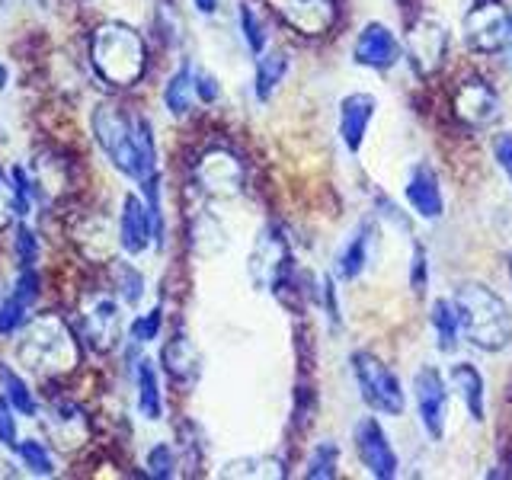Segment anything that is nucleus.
I'll use <instances>...</instances> for the list:
<instances>
[{"instance_id":"1","label":"nucleus","mask_w":512,"mask_h":480,"mask_svg":"<svg viewBox=\"0 0 512 480\" xmlns=\"http://www.w3.org/2000/svg\"><path fill=\"white\" fill-rule=\"evenodd\" d=\"M93 135L109 164L128 180L144 183L157 176V151L148 119L132 116L116 103H103L93 109Z\"/></svg>"},{"instance_id":"2","label":"nucleus","mask_w":512,"mask_h":480,"mask_svg":"<svg viewBox=\"0 0 512 480\" xmlns=\"http://www.w3.org/2000/svg\"><path fill=\"white\" fill-rule=\"evenodd\" d=\"M16 356L36 375H68L80 365V343L58 314H39L23 324Z\"/></svg>"},{"instance_id":"3","label":"nucleus","mask_w":512,"mask_h":480,"mask_svg":"<svg viewBox=\"0 0 512 480\" xmlns=\"http://www.w3.org/2000/svg\"><path fill=\"white\" fill-rule=\"evenodd\" d=\"M90 64L106 84L135 87L144 68H148V48H144V39L128 23L109 20L100 29H93Z\"/></svg>"},{"instance_id":"4","label":"nucleus","mask_w":512,"mask_h":480,"mask_svg":"<svg viewBox=\"0 0 512 480\" xmlns=\"http://www.w3.org/2000/svg\"><path fill=\"white\" fill-rule=\"evenodd\" d=\"M455 308L461 320V336L477 349H506L512 340V317L506 301L480 282H464L455 292Z\"/></svg>"},{"instance_id":"5","label":"nucleus","mask_w":512,"mask_h":480,"mask_svg":"<svg viewBox=\"0 0 512 480\" xmlns=\"http://www.w3.org/2000/svg\"><path fill=\"white\" fill-rule=\"evenodd\" d=\"M352 375L359 381L362 400L375 413H384V416L404 413V407H407L404 388H400L397 375L378 356H372V352H365V349L352 352Z\"/></svg>"},{"instance_id":"6","label":"nucleus","mask_w":512,"mask_h":480,"mask_svg":"<svg viewBox=\"0 0 512 480\" xmlns=\"http://www.w3.org/2000/svg\"><path fill=\"white\" fill-rule=\"evenodd\" d=\"M250 279L256 288H269L276 295L285 285L295 282L292 253H288L285 237L276 228H266L256 237V247L250 253Z\"/></svg>"},{"instance_id":"7","label":"nucleus","mask_w":512,"mask_h":480,"mask_svg":"<svg viewBox=\"0 0 512 480\" xmlns=\"http://www.w3.org/2000/svg\"><path fill=\"white\" fill-rule=\"evenodd\" d=\"M464 42L480 55H496L512 42V16L500 0H477L464 16Z\"/></svg>"},{"instance_id":"8","label":"nucleus","mask_w":512,"mask_h":480,"mask_svg":"<svg viewBox=\"0 0 512 480\" xmlns=\"http://www.w3.org/2000/svg\"><path fill=\"white\" fill-rule=\"evenodd\" d=\"M196 186L205 192V196L215 199H231L244 189V164L237 160V154L224 151V148H212L199 157L196 170Z\"/></svg>"},{"instance_id":"9","label":"nucleus","mask_w":512,"mask_h":480,"mask_svg":"<svg viewBox=\"0 0 512 480\" xmlns=\"http://www.w3.org/2000/svg\"><path fill=\"white\" fill-rule=\"evenodd\" d=\"M413 397L426 436L439 442L445 436V420H448V388L436 368H420L413 375Z\"/></svg>"},{"instance_id":"10","label":"nucleus","mask_w":512,"mask_h":480,"mask_svg":"<svg viewBox=\"0 0 512 480\" xmlns=\"http://www.w3.org/2000/svg\"><path fill=\"white\" fill-rule=\"evenodd\" d=\"M356 452L372 477H378V480L397 477L400 461L388 442V432H384V426L375 420V416H362L356 423Z\"/></svg>"},{"instance_id":"11","label":"nucleus","mask_w":512,"mask_h":480,"mask_svg":"<svg viewBox=\"0 0 512 480\" xmlns=\"http://www.w3.org/2000/svg\"><path fill=\"white\" fill-rule=\"evenodd\" d=\"M448 55V32L436 20H423L410 29L407 36V58L413 64V71L420 77H432Z\"/></svg>"},{"instance_id":"12","label":"nucleus","mask_w":512,"mask_h":480,"mask_svg":"<svg viewBox=\"0 0 512 480\" xmlns=\"http://www.w3.org/2000/svg\"><path fill=\"white\" fill-rule=\"evenodd\" d=\"M452 106H455V116L471 128L490 125L500 116V96H496V90L480 77L461 80L452 96Z\"/></svg>"},{"instance_id":"13","label":"nucleus","mask_w":512,"mask_h":480,"mask_svg":"<svg viewBox=\"0 0 512 480\" xmlns=\"http://www.w3.org/2000/svg\"><path fill=\"white\" fill-rule=\"evenodd\" d=\"M352 58L362 68L372 71H391L400 61V42L384 23H365L356 45H352Z\"/></svg>"},{"instance_id":"14","label":"nucleus","mask_w":512,"mask_h":480,"mask_svg":"<svg viewBox=\"0 0 512 480\" xmlns=\"http://www.w3.org/2000/svg\"><path fill=\"white\" fill-rule=\"evenodd\" d=\"M36 298H39V272L36 266H20V276H16L13 288L0 298V336L20 330L26 324Z\"/></svg>"},{"instance_id":"15","label":"nucleus","mask_w":512,"mask_h":480,"mask_svg":"<svg viewBox=\"0 0 512 480\" xmlns=\"http://www.w3.org/2000/svg\"><path fill=\"white\" fill-rule=\"evenodd\" d=\"M84 314V336H87V343L93 349H112L119 343V327H122V320H119V308H116V301H112L109 295H90L84 301V308H80Z\"/></svg>"},{"instance_id":"16","label":"nucleus","mask_w":512,"mask_h":480,"mask_svg":"<svg viewBox=\"0 0 512 480\" xmlns=\"http://www.w3.org/2000/svg\"><path fill=\"white\" fill-rule=\"evenodd\" d=\"M45 429L52 445H58L61 452H71V448L87 442V413L71 400H52L45 410Z\"/></svg>"},{"instance_id":"17","label":"nucleus","mask_w":512,"mask_h":480,"mask_svg":"<svg viewBox=\"0 0 512 480\" xmlns=\"http://www.w3.org/2000/svg\"><path fill=\"white\" fill-rule=\"evenodd\" d=\"M154 240V221L148 205H144L141 196L128 192L125 202H122V215H119V247L128 256H138L148 250V244Z\"/></svg>"},{"instance_id":"18","label":"nucleus","mask_w":512,"mask_h":480,"mask_svg":"<svg viewBox=\"0 0 512 480\" xmlns=\"http://www.w3.org/2000/svg\"><path fill=\"white\" fill-rule=\"evenodd\" d=\"M404 196L410 202V208L420 218L426 221H436L445 212V196H442V186H439V176L429 164H416L407 176V189Z\"/></svg>"},{"instance_id":"19","label":"nucleus","mask_w":512,"mask_h":480,"mask_svg":"<svg viewBox=\"0 0 512 480\" xmlns=\"http://www.w3.org/2000/svg\"><path fill=\"white\" fill-rule=\"evenodd\" d=\"M375 109H378V100L372 93H349L340 103V138L352 154L362 148L368 125L375 119Z\"/></svg>"},{"instance_id":"20","label":"nucleus","mask_w":512,"mask_h":480,"mask_svg":"<svg viewBox=\"0 0 512 480\" xmlns=\"http://www.w3.org/2000/svg\"><path fill=\"white\" fill-rule=\"evenodd\" d=\"M375 221H359V228L349 234V240L343 244L340 256H336V276L343 282L359 279L365 266L372 263V244H375Z\"/></svg>"},{"instance_id":"21","label":"nucleus","mask_w":512,"mask_h":480,"mask_svg":"<svg viewBox=\"0 0 512 480\" xmlns=\"http://www.w3.org/2000/svg\"><path fill=\"white\" fill-rule=\"evenodd\" d=\"M282 16L304 36H320L333 23L330 0H282Z\"/></svg>"},{"instance_id":"22","label":"nucleus","mask_w":512,"mask_h":480,"mask_svg":"<svg viewBox=\"0 0 512 480\" xmlns=\"http://www.w3.org/2000/svg\"><path fill=\"white\" fill-rule=\"evenodd\" d=\"M448 384L455 388V394L464 400L474 423H484V378L471 362H458L448 368Z\"/></svg>"},{"instance_id":"23","label":"nucleus","mask_w":512,"mask_h":480,"mask_svg":"<svg viewBox=\"0 0 512 480\" xmlns=\"http://www.w3.org/2000/svg\"><path fill=\"white\" fill-rule=\"evenodd\" d=\"M160 362H164L167 375H173L176 381H192L199 375V352L183 333H176L173 340L164 343V349H160Z\"/></svg>"},{"instance_id":"24","label":"nucleus","mask_w":512,"mask_h":480,"mask_svg":"<svg viewBox=\"0 0 512 480\" xmlns=\"http://www.w3.org/2000/svg\"><path fill=\"white\" fill-rule=\"evenodd\" d=\"M135 391H138V410L144 420H160V416H164V397H160V378L148 359H141L135 368Z\"/></svg>"},{"instance_id":"25","label":"nucleus","mask_w":512,"mask_h":480,"mask_svg":"<svg viewBox=\"0 0 512 480\" xmlns=\"http://www.w3.org/2000/svg\"><path fill=\"white\" fill-rule=\"evenodd\" d=\"M192 100H196V71H192V64L186 61L167 80V87H164V106L173 112V116H186V112L192 109Z\"/></svg>"},{"instance_id":"26","label":"nucleus","mask_w":512,"mask_h":480,"mask_svg":"<svg viewBox=\"0 0 512 480\" xmlns=\"http://www.w3.org/2000/svg\"><path fill=\"white\" fill-rule=\"evenodd\" d=\"M288 71V55L282 52V48H272V52H263L260 61H256V100L266 103L272 93H276V87L282 84V77Z\"/></svg>"},{"instance_id":"27","label":"nucleus","mask_w":512,"mask_h":480,"mask_svg":"<svg viewBox=\"0 0 512 480\" xmlns=\"http://www.w3.org/2000/svg\"><path fill=\"white\" fill-rule=\"evenodd\" d=\"M432 330H436V340H439L442 352H455L458 349L461 320H458V308H455L452 298L432 301Z\"/></svg>"},{"instance_id":"28","label":"nucleus","mask_w":512,"mask_h":480,"mask_svg":"<svg viewBox=\"0 0 512 480\" xmlns=\"http://www.w3.org/2000/svg\"><path fill=\"white\" fill-rule=\"evenodd\" d=\"M0 388H4V397L13 404L16 413H23V416H36L39 413V404H36V397H32L29 391V384L13 372V368H7L4 362H0Z\"/></svg>"},{"instance_id":"29","label":"nucleus","mask_w":512,"mask_h":480,"mask_svg":"<svg viewBox=\"0 0 512 480\" xmlns=\"http://www.w3.org/2000/svg\"><path fill=\"white\" fill-rule=\"evenodd\" d=\"M112 285L119 288V295L128 308H138L141 298H144V276L132 263H125V260L112 263Z\"/></svg>"},{"instance_id":"30","label":"nucleus","mask_w":512,"mask_h":480,"mask_svg":"<svg viewBox=\"0 0 512 480\" xmlns=\"http://www.w3.org/2000/svg\"><path fill=\"white\" fill-rule=\"evenodd\" d=\"M240 32H244V42L253 55H263L266 52V42H269V32L263 16L256 13L250 4H240Z\"/></svg>"},{"instance_id":"31","label":"nucleus","mask_w":512,"mask_h":480,"mask_svg":"<svg viewBox=\"0 0 512 480\" xmlns=\"http://www.w3.org/2000/svg\"><path fill=\"white\" fill-rule=\"evenodd\" d=\"M336 468H340V448L333 442H320L308 458V471H304V477L330 480V477H336Z\"/></svg>"},{"instance_id":"32","label":"nucleus","mask_w":512,"mask_h":480,"mask_svg":"<svg viewBox=\"0 0 512 480\" xmlns=\"http://www.w3.org/2000/svg\"><path fill=\"white\" fill-rule=\"evenodd\" d=\"M23 215H26V205L13 186V176H7L4 170H0V231H7L10 224Z\"/></svg>"},{"instance_id":"33","label":"nucleus","mask_w":512,"mask_h":480,"mask_svg":"<svg viewBox=\"0 0 512 480\" xmlns=\"http://www.w3.org/2000/svg\"><path fill=\"white\" fill-rule=\"evenodd\" d=\"M282 464L276 458H244V461H231L228 468L221 471V477H282Z\"/></svg>"},{"instance_id":"34","label":"nucleus","mask_w":512,"mask_h":480,"mask_svg":"<svg viewBox=\"0 0 512 480\" xmlns=\"http://www.w3.org/2000/svg\"><path fill=\"white\" fill-rule=\"evenodd\" d=\"M16 452H20L23 464L29 468V474H36V477H48V474H55V461L52 455H48V448L36 439H23L20 445H16Z\"/></svg>"},{"instance_id":"35","label":"nucleus","mask_w":512,"mask_h":480,"mask_svg":"<svg viewBox=\"0 0 512 480\" xmlns=\"http://www.w3.org/2000/svg\"><path fill=\"white\" fill-rule=\"evenodd\" d=\"M13 247H16V260H20V266H36V260H39V240H36V231H32L29 224H20V228H16Z\"/></svg>"},{"instance_id":"36","label":"nucleus","mask_w":512,"mask_h":480,"mask_svg":"<svg viewBox=\"0 0 512 480\" xmlns=\"http://www.w3.org/2000/svg\"><path fill=\"white\" fill-rule=\"evenodd\" d=\"M148 474L151 477H164V480L176 474V455H173V448L167 442L154 445L148 452Z\"/></svg>"},{"instance_id":"37","label":"nucleus","mask_w":512,"mask_h":480,"mask_svg":"<svg viewBox=\"0 0 512 480\" xmlns=\"http://www.w3.org/2000/svg\"><path fill=\"white\" fill-rule=\"evenodd\" d=\"M160 324H164V311H160V308H151L148 314L135 317L132 336H135L138 343H154L157 336H160Z\"/></svg>"},{"instance_id":"38","label":"nucleus","mask_w":512,"mask_h":480,"mask_svg":"<svg viewBox=\"0 0 512 480\" xmlns=\"http://www.w3.org/2000/svg\"><path fill=\"white\" fill-rule=\"evenodd\" d=\"M0 445L16 448L20 445V432H16V416H13V404L0 394Z\"/></svg>"},{"instance_id":"39","label":"nucleus","mask_w":512,"mask_h":480,"mask_svg":"<svg viewBox=\"0 0 512 480\" xmlns=\"http://www.w3.org/2000/svg\"><path fill=\"white\" fill-rule=\"evenodd\" d=\"M410 285H413V292H416V295H423V292H426V285H429V260H426V250H423V247H416V250H413Z\"/></svg>"},{"instance_id":"40","label":"nucleus","mask_w":512,"mask_h":480,"mask_svg":"<svg viewBox=\"0 0 512 480\" xmlns=\"http://www.w3.org/2000/svg\"><path fill=\"white\" fill-rule=\"evenodd\" d=\"M493 157H496V164H500V170L509 176V183H512V132H500L493 138Z\"/></svg>"},{"instance_id":"41","label":"nucleus","mask_w":512,"mask_h":480,"mask_svg":"<svg viewBox=\"0 0 512 480\" xmlns=\"http://www.w3.org/2000/svg\"><path fill=\"white\" fill-rule=\"evenodd\" d=\"M196 96L205 103V106H212L218 96H221V87H218V80H215V74H205V71H199L196 74Z\"/></svg>"},{"instance_id":"42","label":"nucleus","mask_w":512,"mask_h":480,"mask_svg":"<svg viewBox=\"0 0 512 480\" xmlns=\"http://www.w3.org/2000/svg\"><path fill=\"white\" fill-rule=\"evenodd\" d=\"M192 4H196L202 13H215L218 10V0H192Z\"/></svg>"},{"instance_id":"43","label":"nucleus","mask_w":512,"mask_h":480,"mask_svg":"<svg viewBox=\"0 0 512 480\" xmlns=\"http://www.w3.org/2000/svg\"><path fill=\"white\" fill-rule=\"evenodd\" d=\"M7 80H10V71H7V64H0V90L7 87Z\"/></svg>"},{"instance_id":"44","label":"nucleus","mask_w":512,"mask_h":480,"mask_svg":"<svg viewBox=\"0 0 512 480\" xmlns=\"http://www.w3.org/2000/svg\"><path fill=\"white\" fill-rule=\"evenodd\" d=\"M509 276H512V253H509Z\"/></svg>"},{"instance_id":"45","label":"nucleus","mask_w":512,"mask_h":480,"mask_svg":"<svg viewBox=\"0 0 512 480\" xmlns=\"http://www.w3.org/2000/svg\"><path fill=\"white\" fill-rule=\"evenodd\" d=\"M0 7H4V0H0Z\"/></svg>"}]
</instances>
